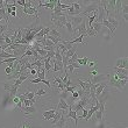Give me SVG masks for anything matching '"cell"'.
I'll use <instances>...</instances> for the list:
<instances>
[{
    "label": "cell",
    "mask_w": 128,
    "mask_h": 128,
    "mask_svg": "<svg viewBox=\"0 0 128 128\" xmlns=\"http://www.w3.org/2000/svg\"><path fill=\"white\" fill-rule=\"evenodd\" d=\"M2 20H4V18L1 16V15H0V21H2Z\"/></svg>",
    "instance_id": "obj_40"
},
{
    "label": "cell",
    "mask_w": 128,
    "mask_h": 128,
    "mask_svg": "<svg viewBox=\"0 0 128 128\" xmlns=\"http://www.w3.org/2000/svg\"><path fill=\"white\" fill-rule=\"evenodd\" d=\"M65 91L68 92V93H72L74 91H76V90H78V86L77 85H72V86H66V88H64Z\"/></svg>",
    "instance_id": "obj_23"
},
{
    "label": "cell",
    "mask_w": 128,
    "mask_h": 128,
    "mask_svg": "<svg viewBox=\"0 0 128 128\" xmlns=\"http://www.w3.org/2000/svg\"><path fill=\"white\" fill-rule=\"evenodd\" d=\"M90 74H91V77H93V76H97V74H98L97 69H94V70H91V71H90Z\"/></svg>",
    "instance_id": "obj_34"
},
{
    "label": "cell",
    "mask_w": 128,
    "mask_h": 128,
    "mask_svg": "<svg viewBox=\"0 0 128 128\" xmlns=\"http://www.w3.org/2000/svg\"><path fill=\"white\" fill-rule=\"evenodd\" d=\"M92 29H93V30L96 32V33H100L101 32V29H102V24H98V22H94V24H92Z\"/></svg>",
    "instance_id": "obj_21"
},
{
    "label": "cell",
    "mask_w": 128,
    "mask_h": 128,
    "mask_svg": "<svg viewBox=\"0 0 128 128\" xmlns=\"http://www.w3.org/2000/svg\"><path fill=\"white\" fill-rule=\"evenodd\" d=\"M108 74V78L106 80V86L113 90L114 92H120L122 91L124 88H126L127 85V79H119L118 76L113 72V74Z\"/></svg>",
    "instance_id": "obj_1"
},
{
    "label": "cell",
    "mask_w": 128,
    "mask_h": 128,
    "mask_svg": "<svg viewBox=\"0 0 128 128\" xmlns=\"http://www.w3.org/2000/svg\"><path fill=\"white\" fill-rule=\"evenodd\" d=\"M71 94H72V98H74V100H78V99H79V94H78L77 90H76V91H74L72 93H71Z\"/></svg>",
    "instance_id": "obj_31"
},
{
    "label": "cell",
    "mask_w": 128,
    "mask_h": 128,
    "mask_svg": "<svg viewBox=\"0 0 128 128\" xmlns=\"http://www.w3.org/2000/svg\"><path fill=\"white\" fill-rule=\"evenodd\" d=\"M20 111L24 112V118H30V116H33L35 113L37 112L36 107L34 106V105H32V106H29V107H21Z\"/></svg>",
    "instance_id": "obj_6"
},
{
    "label": "cell",
    "mask_w": 128,
    "mask_h": 128,
    "mask_svg": "<svg viewBox=\"0 0 128 128\" xmlns=\"http://www.w3.org/2000/svg\"><path fill=\"white\" fill-rule=\"evenodd\" d=\"M49 91H47V90H44V88H38L36 91V93H35V96L36 97H41V96H44V94H47Z\"/></svg>",
    "instance_id": "obj_24"
},
{
    "label": "cell",
    "mask_w": 128,
    "mask_h": 128,
    "mask_svg": "<svg viewBox=\"0 0 128 128\" xmlns=\"http://www.w3.org/2000/svg\"><path fill=\"white\" fill-rule=\"evenodd\" d=\"M10 16H16V12H10Z\"/></svg>",
    "instance_id": "obj_39"
},
{
    "label": "cell",
    "mask_w": 128,
    "mask_h": 128,
    "mask_svg": "<svg viewBox=\"0 0 128 128\" xmlns=\"http://www.w3.org/2000/svg\"><path fill=\"white\" fill-rule=\"evenodd\" d=\"M13 57V55L10 52H7L5 50H0V60H6V58H10Z\"/></svg>",
    "instance_id": "obj_20"
},
{
    "label": "cell",
    "mask_w": 128,
    "mask_h": 128,
    "mask_svg": "<svg viewBox=\"0 0 128 128\" xmlns=\"http://www.w3.org/2000/svg\"><path fill=\"white\" fill-rule=\"evenodd\" d=\"M66 21L70 22L72 28H76V27H78L82 22H84L85 19H84V16H82V15H77V16H66Z\"/></svg>",
    "instance_id": "obj_2"
},
{
    "label": "cell",
    "mask_w": 128,
    "mask_h": 128,
    "mask_svg": "<svg viewBox=\"0 0 128 128\" xmlns=\"http://www.w3.org/2000/svg\"><path fill=\"white\" fill-rule=\"evenodd\" d=\"M41 83H43V84H46L48 86V88H50V82L47 80V79H43V80L41 82Z\"/></svg>",
    "instance_id": "obj_33"
},
{
    "label": "cell",
    "mask_w": 128,
    "mask_h": 128,
    "mask_svg": "<svg viewBox=\"0 0 128 128\" xmlns=\"http://www.w3.org/2000/svg\"><path fill=\"white\" fill-rule=\"evenodd\" d=\"M10 85H12V83H4V88H5V91H10Z\"/></svg>",
    "instance_id": "obj_30"
},
{
    "label": "cell",
    "mask_w": 128,
    "mask_h": 128,
    "mask_svg": "<svg viewBox=\"0 0 128 128\" xmlns=\"http://www.w3.org/2000/svg\"><path fill=\"white\" fill-rule=\"evenodd\" d=\"M77 48H78V46L77 44H74V47L71 48V49H69V50L64 54V57L66 58V60H69V58H71L72 56H74L76 52H77Z\"/></svg>",
    "instance_id": "obj_15"
},
{
    "label": "cell",
    "mask_w": 128,
    "mask_h": 128,
    "mask_svg": "<svg viewBox=\"0 0 128 128\" xmlns=\"http://www.w3.org/2000/svg\"><path fill=\"white\" fill-rule=\"evenodd\" d=\"M65 27H66L68 32H69V34H70L71 36L74 35V28H72V26H71V24L69 22V21H66V24H65Z\"/></svg>",
    "instance_id": "obj_25"
},
{
    "label": "cell",
    "mask_w": 128,
    "mask_h": 128,
    "mask_svg": "<svg viewBox=\"0 0 128 128\" xmlns=\"http://www.w3.org/2000/svg\"><path fill=\"white\" fill-rule=\"evenodd\" d=\"M5 72H6V74H7V76H8V74H12V68L7 66L6 69H5Z\"/></svg>",
    "instance_id": "obj_35"
},
{
    "label": "cell",
    "mask_w": 128,
    "mask_h": 128,
    "mask_svg": "<svg viewBox=\"0 0 128 128\" xmlns=\"http://www.w3.org/2000/svg\"><path fill=\"white\" fill-rule=\"evenodd\" d=\"M15 128H33V124L30 120H21V121L16 122Z\"/></svg>",
    "instance_id": "obj_11"
},
{
    "label": "cell",
    "mask_w": 128,
    "mask_h": 128,
    "mask_svg": "<svg viewBox=\"0 0 128 128\" xmlns=\"http://www.w3.org/2000/svg\"><path fill=\"white\" fill-rule=\"evenodd\" d=\"M66 115V118L69 119H74V125H76V128H77V126H78V115H77V112L76 111H74L72 108H70L69 107V112H68V114H65Z\"/></svg>",
    "instance_id": "obj_13"
},
{
    "label": "cell",
    "mask_w": 128,
    "mask_h": 128,
    "mask_svg": "<svg viewBox=\"0 0 128 128\" xmlns=\"http://www.w3.org/2000/svg\"><path fill=\"white\" fill-rule=\"evenodd\" d=\"M30 74H34V76H36V74H37V71L35 70V69H30V72H29Z\"/></svg>",
    "instance_id": "obj_37"
},
{
    "label": "cell",
    "mask_w": 128,
    "mask_h": 128,
    "mask_svg": "<svg viewBox=\"0 0 128 128\" xmlns=\"http://www.w3.org/2000/svg\"><path fill=\"white\" fill-rule=\"evenodd\" d=\"M85 36H97V33H96V32L92 29V27H86Z\"/></svg>",
    "instance_id": "obj_22"
},
{
    "label": "cell",
    "mask_w": 128,
    "mask_h": 128,
    "mask_svg": "<svg viewBox=\"0 0 128 128\" xmlns=\"http://www.w3.org/2000/svg\"><path fill=\"white\" fill-rule=\"evenodd\" d=\"M56 110H57V111H66V110H69V105H68L66 100L60 99V102H58Z\"/></svg>",
    "instance_id": "obj_14"
},
{
    "label": "cell",
    "mask_w": 128,
    "mask_h": 128,
    "mask_svg": "<svg viewBox=\"0 0 128 128\" xmlns=\"http://www.w3.org/2000/svg\"><path fill=\"white\" fill-rule=\"evenodd\" d=\"M1 8H5V6H4V0H0V10Z\"/></svg>",
    "instance_id": "obj_38"
},
{
    "label": "cell",
    "mask_w": 128,
    "mask_h": 128,
    "mask_svg": "<svg viewBox=\"0 0 128 128\" xmlns=\"http://www.w3.org/2000/svg\"><path fill=\"white\" fill-rule=\"evenodd\" d=\"M101 24H102L104 27H107L108 29H110V32H111V33H112V35L114 36V34H115V28L113 27V26H112V24H110V22H108L107 20H106V16L104 18V20L101 21Z\"/></svg>",
    "instance_id": "obj_17"
},
{
    "label": "cell",
    "mask_w": 128,
    "mask_h": 128,
    "mask_svg": "<svg viewBox=\"0 0 128 128\" xmlns=\"http://www.w3.org/2000/svg\"><path fill=\"white\" fill-rule=\"evenodd\" d=\"M82 111H83V115H82V116H78V119H84V118H86V115H88V110H86V108H83Z\"/></svg>",
    "instance_id": "obj_28"
},
{
    "label": "cell",
    "mask_w": 128,
    "mask_h": 128,
    "mask_svg": "<svg viewBox=\"0 0 128 128\" xmlns=\"http://www.w3.org/2000/svg\"><path fill=\"white\" fill-rule=\"evenodd\" d=\"M24 107H29L32 105H34L33 102H32V100H28V99H26V100L24 101Z\"/></svg>",
    "instance_id": "obj_32"
},
{
    "label": "cell",
    "mask_w": 128,
    "mask_h": 128,
    "mask_svg": "<svg viewBox=\"0 0 128 128\" xmlns=\"http://www.w3.org/2000/svg\"><path fill=\"white\" fill-rule=\"evenodd\" d=\"M108 78V74H97V76H93V77H91L88 80H90V83L91 84H100V83H102V82H106Z\"/></svg>",
    "instance_id": "obj_5"
},
{
    "label": "cell",
    "mask_w": 128,
    "mask_h": 128,
    "mask_svg": "<svg viewBox=\"0 0 128 128\" xmlns=\"http://www.w3.org/2000/svg\"><path fill=\"white\" fill-rule=\"evenodd\" d=\"M82 60H83V65H86L88 63V61H90L88 57H84V58H82Z\"/></svg>",
    "instance_id": "obj_36"
},
{
    "label": "cell",
    "mask_w": 128,
    "mask_h": 128,
    "mask_svg": "<svg viewBox=\"0 0 128 128\" xmlns=\"http://www.w3.org/2000/svg\"><path fill=\"white\" fill-rule=\"evenodd\" d=\"M127 65H128L127 57H121V58H118V60H116L114 68H118V69H127Z\"/></svg>",
    "instance_id": "obj_7"
},
{
    "label": "cell",
    "mask_w": 128,
    "mask_h": 128,
    "mask_svg": "<svg viewBox=\"0 0 128 128\" xmlns=\"http://www.w3.org/2000/svg\"><path fill=\"white\" fill-rule=\"evenodd\" d=\"M24 10V15L27 16V15H35L36 18L38 16V12H37V7H30V8H22Z\"/></svg>",
    "instance_id": "obj_10"
},
{
    "label": "cell",
    "mask_w": 128,
    "mask_h": 128,
    "mask_svg": "<svg viewBox=\"0 0 128 128\" xmlns=\"http://www.w3.org/2000/svg\"><path fill=\"white\" fill-rule=\"evenodd\" d=\"M85 32H86V22H82L78 27L74 28V34L77 33V35L79 36V35H84L85 36Z\"/></svg>",
    "instance_id": "obj_9"
},
{
    "label": "cell",
    "mask_w": 128,
    "mask_h": 128,
    "mask_svg": "<svg viewBox=\"0 0 128 128\" xmlns=\"http://www.w3.org/2000/svg\"><path fill=\"white\" fill-rule=\"evenodd\" d=\"M78 84L82 88V90L85 92V93H88L90 92V86H91V83L90 80H83V79H77Z\"/></svg>",
    "instance_id": "obj_8"
},
{
    "label": "cell",
    "mask_w": 128,
    "mask_h": 128,
    "mask_svg": "<svg viewBox=\"0 0 128 128\" xmlns=\"http://www.w3.org/2000/svg\"><path fill=\"white\" fill-rule=\"evenodd\" d=\"M125 128H127V127H125Z\"/></svg>",
    "instance_id": "obj_41"
},
{
    "label": "cell",
    "mask_w": 128,
    "mask_h": 128,
    "mask_svg": "<svg viewBox=\"0 0 128 128\" xmlns=\"http://www.w3.org/2000/svg\"><path fill=\"white\" fill-rule=\"evenodd\" d=\"M98 1H93V2H90L88 5V6H85V8L83 10H82V13H80V15L83 16V15H88V13H93V12H96V10H98Z\"/></svg>",
    "instance_id": "obj_3"
},
{
    "label": "cell",
    "mask_w": 128,
    "mask_h": 128,
    "mask_svg": "<svg viewBox=\"0 0 128 128\" xmlns=\"http://www.w3.org/2000/svg\"><path fill=\"white\" fill-rule=\"evenodd\" d=\"M48 35H50V36H54V37H60V38H62L60 30H58V29H56L55 27H51V28H50V32H49V34H48Z\"/></svg>",
    "instance_id": "obj_19"
},
{
    "label": "cell",
    "mask_w": 128,
    "mask_h": 128,
    "mask_svg": "<svg viewBox=\"0 0 128 128\" xmlns=\"http://www.w3.org/2000/svg\"><path fill=\"white\" fill-rule=\"evenodd\" d=\"M54 72H62V71H64V66H63V63L62 62H57L55 61L54 62Z\"/></svg>",
    "instance_id": "obj_18"
},
{
    "label": "cell",
    "mask_w": 128,
    "mask_h": 128,
    "mask_svg": "<svg viewBox=\"0 0 128 128\" xmlns=\"http://www.w3.org/2000/svg\"><path fill=\"white\" fill-rule=\"evenodd\" d=\"M55 113H56V110H55V108L42 112V115H43V120H46V121H48V120H52V118H54V114H55Z\"/></svg>",
    "instance_id": "obj_12"
},
{
    "label": "cell",
    "mask_w": 128,
    "mask_h": 128,
    "mask_svg": "<svg viewBox=\"0 0 128 128\" xmlns=\"http://www.w3.org/2000/svg\"><path fill=\"white\" fill-rule=\"evenodd\" d=\"M122 12V1L121 0H115V7H114V14L115 15H120Z\"/></svg>",
    "instance_id": "obj_16"
},
{
    "label": "cell",
    "mask_w": 128,
    "mask_h": 128,
    "mask_svg": "<svg viewBox=\"0 0 128 128\" xmlns=\"http://www.w3.org/2000/svg\"><path fill=\"white\" fill-rule=\"evenodd\" d=\"M64 112L65 111H62V115H61V118H60V120H58L55 125L51 126V128H65V126H66V124H68V118Z\"/></svg>",
    "instance_id": "obj_4"
},
{
    "label": "cell",
    "mask_w": 128,
    "mask_h": 128,
    "mask_svg": "<svg viewBox=\"0 0 128 128\" xmlns=\"http://www.w3.org/2000/svg\"><path fill=\"white\" fill-rule=\"evenodd\" d=\"M88 65L90 68H93L94 65H97V58L94 57V61H88Z\"/></svg>",
    "instance_id": "obj_29"
},
{
    "label": "cell",
    "mask_w": 128,
    "mask_h": 128,
    "mask_svg": "<svg viewBox=\"0 0 128 128\" xmlns=\"http://www.w3.org/2000/svg\"><path fill=\"white\" fill-rule=\"evenodd\" d=\"M28 82H29L30 84H40L42 80H41V79H38V78H35V79H29Z\"/></svg>",
    "instance_id": "obj_27"
},
{
    "label": "cell",
    "mask_w": 128,
    "mask_h": 128,
    "mask_svg": "<svg viewBox=\"0 0 128 128\" xmlns=\"http://www.w3.org/2000/svg\"><path fill=\"white\" fill-rule=\"evenodd\" d=\"M24 94V97H26V99H28V100H32V99H34V97H35V93H34V92H26Z\"/></svg>",
    "instance_id": "obj_26"
}]
</instances>
